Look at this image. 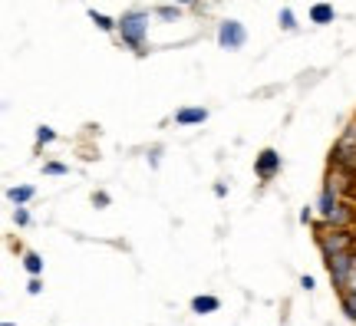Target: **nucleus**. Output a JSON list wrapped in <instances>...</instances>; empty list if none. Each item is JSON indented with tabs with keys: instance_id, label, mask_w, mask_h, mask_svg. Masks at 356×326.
Segmentation results:
<instances>
[{
	"instance_id": "f3484780",
	"label": "nucleus",
	"mask_w": 356,
	"mask_h": 326,
	"mask_svg": "<svg viewBox=\"0 0 356 326\" xmlns=\"http://www.w3.org/2000/svg\"><path fill=\"white\" fill-rule=\"evenodd\" d=\"M43 175H50V178L70 175V165H63V162H47V165H43Z\"/></svg>"
},
{
	"instance_id": "ddd939ff",
	"label": "nucleus",
	"mask_w": 356,
	"mask_h": 326,
	"mask_svg": "<svg viewBox=\"0 0 356 326\" xmlns=\"http://www.w3.org/2000/svg\"><path fill=\"white\" fill-rule=\"evenodd\" d=\"M89 20H92L96 30H102V33H115V26H119V20H113V17H106V13H99V10H89Z\"/></svg>"
},
{
	"instance_id": "f8f14e48",
	"label": "nucleus",
	"mask_w": 356,
	"mask_h": 326,
	"mask_svg": "<svg viewBox=\"0 0 356 326\" xmlns=\"http://www.w3.org/2000/svg\"><path fill=\"white\" fill-rule=\"evenodd\" d=\"M340 310L346 313V320H353L356 323V290L353 287L340 290Z\"/></svg>"
},
{
	"instance_id": "39448f33",
	"label": "nucleus",
	"mask_w": 356,
	"mask_h": 326,
	"mask_svg": "<svg viewBox=\"0 0 356 326\" xmlns=\"http://www.w3.org/2000/svg\"><path fill=\"white\" fill-rule=\"evenodd\" d=\"M254 175L261 181H270V178L280 175V152L277 149H261L254 155Z\"/></svg>"
},
{
	"instance_id": "dca6fc26",
	"label": "nucleus",
	"mask_w": 356,
	"mask_h": 326,
	"mask_svg": "<svg viewBox=\"0 0 356 326\" xmlns=\"http://www.w3.org/2000/svg\"><path fill=\"white\" fill-rule=\"evenodd\" d=\"M155 17H159V20H165V24H175L178 17H181V7H178V3H168V7H159V10H155Z\"/></svg>"
},
{
	"instance_id": "aec40b11",
	"label": "nucleus",
	"mask_w": 356,
	"mask_h": 326,
	"mask_svg": "<svg viewBox=\"0 0 356 326\" xmlns=\"http://www.w3.org/2000/svg\"><path fill=\"white\" fill-rule=\"evenodd\" d=\"M26 293H30V297H40V293H43V280H40V277H30V284H26Z\"/></svg>"
},
{
	"instance_id": "9b49d317",
	"label": "nucleus",
	"mask_w": 356,
	"mask_h": 326,
	"mask_svg": "<svg viewBox=\"0 0 356 326\" xmlns=\"http://www.w3.org/2000/svg\"><path fill=\"white\" fill-rule=\"evenodd\" d=\"M323 221H327V227H350L353 211H350L346 204H337V208H333V214H330V218H323Z\"/></svg>"
},
{
	"instance_id": "393cba45",
	"label": "nucleus",
	"mask_w": 356,
	"mask_h": 326,
	"mask_svg": "<svg viewBox=\"0 0 356 326\" xmlns=\"http://www.w3.org/2000/svg\"><path fill=\"white\" fill-rule=\"evenodd\" d=\"M172 3H178V7H191L195 0H172Z\"/></svg>"
},
{
	"instance_id": "0eeeda50",
	"label": "nucleus",
	"mask_w": 356,
	"mask_h": 326,
	"mask_svg": "<svg viewBox=\"0 0 356 326\" xmlns=\"http://www.w3.org/2000/svg\"><path fill=\"white\" fill-rule=\"evenodd\" d=\"M218 310H221V300L211 297V293H198V297H191V313L208 316V313H218Z\"/></svg>"
},
{
	"instance_id": "a211bd4d",
	"label": "nucleus",
	"mask_w": 356,
	"mask_h": 326,
	"mask_svg": "<svg viewBox=\"0 0 356 326\" xmlns=\"http://www.w3.org/2000/svg\"><path fill=\"white\" fill-rule=\"evenodd\" d=\"M53 138H56V129L53 126H40L37 129V145H50Z\"/></svg>"
},
{
	"instance_id": "6ab92c4d",
	"label": "nucleus",
	"mask_w": 356,
	"mask_h": 326,
	"mask_svg": "<svg viewBox=\"0 0 356 326\" xmlns=\"http://www.w3.org/2000/svg\"><path fill=\"white\" fill-rule=\"evenodd\" d=\"M13 225H17V227H26V225H30V211H26L24 204H20V208H13Z\"/></svg>"
},
{
	"instance_id": "a878e982",
	"label": "nucleus",
	"mask_w": 356,
	"mask_h": 326,
	"mask_svg": "<svg viewBox=\"0 0 356 326\" xmlns=\"http://www.w3.org/2000/svg\"><path fill=\"white\" fill-rule=\"evenodd\" d=\"M350 287H353V290H356V267H353V280H350Z\"/></svg>"
},
{
	"instance_id": "5701e85b",
	"label": "nucleus",
	"mask_w": 356,
	"mask_h": 326,
	"mask_svg": "<svg viewBox=\"0 0 356 326\" xmlns=\"http://www.w3.org/2000/svg\"><path fill=\"white\" fill-rule=\"evenodd\" d=\"M300 287H304V290H314V287H317V280H314L310 274H304V277H300Z\"/></svg>"
},
{
	"instance_id": "20e7f679",
	"label": "nucleus",
	"mask_w": 356,
	"mask_h": 326,
	"mask_svg": "<svg viewBox=\"0 0 356 326\" xmlns=\"http://www.w3.org/2000/svg\"><path fill=\"white\" fill-rule=\"evenodd\" d=\"M353 267H356V251H343V254H333L327 261V270H330V284L337 290H346L350 280H353Z\"/></svg>"
},
{
	"instance_id": "f03ea898",
	"label": "nucleus",
	"mask_w": 356,
	"mask_h": 326,
	"mask_svg": "<svg viewBox=\"0 0 356 326\" xmlns=\"http://www.w3.org/2000/svg\"><path fill=\"white\" fill-rule=\"evenodd\" d=\"M317 247L323 254V261H330L333 254L353 251V231L350 227H317Z\"/></svg>"
},
{
	"instance_id": "6e6552de",
	"label": "nucleus",
	"mask_w": 356,
	"mask_h": 326,
	"mask_svg": "<svg viewBox=\"0 0 356 326\" xmlns=\"http://www.w3.org/2000/svg\"><path fill=\"white\" fill-rule=\"evenodd\" d=\"M337 204H340V198H337V191H333V185H323V188H320L317 204H314V208H317V214H320V218H330Z\"/></svg>"
},
{
	"instance_id": "9d476101",
	"label": "nucleus",
	"mask_w": 356,
	"mask_h": 326,
	"mask_svg": "<svg viewBox=\"0 0 356 326\" xmlns=\"http://www.w3.org/2000/svg\"><path fill=\"white\" fill-rule=\"evenodd\" d=\"M33 198H37V188H33V185H13V188L7 191V201H10L13 208H20V204H30Z\"/></svg>"
},
{
	"instance_id": "412c9836",
	"label": "nucleus",
	"mask_w": 356,
	"mask_h": 326,
	"mask_svg": "<svg viewBox=\"0 0 356 326\" xmlns=\"http://www.w3.org/2000/svg\"><path fill=\"white\" fill-rule=\"evenodd\" d=\"M92 204H96V208H109V204H113V198H109L106 191H96V195H92Z\"/></svg>"
},
{
	"instance_id": "bb28decb",
	"label": "nucleus",
	"mask_w": 356,
	"mask_h": 326,
	"mask_svg": "<svg viewBox=\"0 0 356 326\" xmlns=\"http://www.w3.org/2000/svg\"><path fill=\"white\" fill-rule=\"evenodd\" d=\"M3 326H17V323H10V320H7V323H3Z\"/></svg>"
},
{
	"instance_id": "7ed1b4c3",
	"label": "nucleus",
	"mask_w": 356,
	"mask_h": 326,
	"mask_svg": "<svg viewBox=\"0 0 356 326\" xmlns=\"http://www.w3.org/2000/svg\"><path fill=\"white\" fill-rule=\"evenodd\" d=\"M215 40H218L221 50L238 53V50H244V43H248V26H244L241 20H221Z\"/></svg>"
},
{
	"instance_id": "4468645a",
	"label": "nucleus",
	"mask_w": 356,
	"mask_h": 326,
	"mask_svg": "<svg viewBox=\"0 0 356 326\" xmlns=\"http://www.w3.org/2000/svg\"><path fill=\"white\" fill-rule=\"evenodd\" d=\"M24 270L30 277H40V274H43V257H40L37 251H26L24 254Z\"/></svg>"
},
{
	"instance_id": "2eb2a0df",
	"label": "nucleus",
	"mask_w": 356,
	"mask_h": 326,
	"mask_svg": "<svg viewBox=\"0 0 356 326\" xmlns=\"http://www.w3.org/2000/svg\"><path fill=\"white\" fill-rule=\"evenodd\" d=\"M277 24H280V30H287V33H293V30H297V17H293L291 7H280Z\"/></svg>"
},
{
	"instance_id": "b1692460",
	"label": "nucleus",
	"mask_w": 356,
	"mask_h": 326,
	"mask_svg": "<svg viewBox=\"0 0 356 326\" xmlns=\"http://www.w3.org/2000/svg\"><path fill=\"white\" fill-rule=\"evenodd\" d=\"M225 195H228V185H221V181H218V185H215V198H225Z\"/></svg>"
},
{
	"instance_id": "f257e3e1",
	"label": "nucleus",
	"mask_w": 356,
	"mask_h": 326,
	"mask_svg": "<svg viewBox=\"0 0 356 326\" xmlns=\"http://www.w3.org/2000/svg\"><path fill=\"white\" fill-rule=\"evenodd\" d=\"M149 24H152V13L149 10H126L122 17H119L115 37L122 40V47H129L132 53H145V43H149Z\"/></svg>"
},
{
	"instance_id": "1a4fd4ad",
	"label": "nucleus",
	"mask_w": 356,
	"mask_h": 326,
	"mask_svg": "<svg viewBox=\"0 0 356 326\" xmlns=\"http://www.w3.org/2000/svg\"><path fill=\"white\" fill-rule=\"evenodd\" d=\"M307 17H310V24L327 26V24H333V20H337V10H333V3H323V0H320V3H314V7H310V13H307Z\"/></svg>"
},
{
	"instance_id": "423d86ee",
	"label": "nucleus",
	"mask_w": 356,
	"mask_h": 326,
	"mask_svg": "<svg viewBox=\"0 0 356 326\" xmlns=\"http://www.w3.org/2000/svg\"><path fill=\"white\" fill-rule=\"evenodd\" d=\"M175 122L178 126H202V122H208V109L204 106H181L175 113Z\"/></svg>"
},
{
	"instance_id": "4be33fe9",
	"label": "nucleus",
	"mask_w": 356,
	"mask_h": 326,
	"mask_svg": "<svg viewBox=\"0 0 356 326\" xmlns=\"http://www.w3.org/2000/svg\"><path fill=\"white\" fill-rule=\"evenodd\" d=\"M314 221V204H307L304 211H300V225H310Z\"/></svg>"
}]
</instances>
